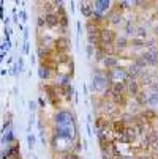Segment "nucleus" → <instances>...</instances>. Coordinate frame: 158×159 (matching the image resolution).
Instances as JSON below:
<instances>
[{
    "mask_svg": "<svg viewBox=\"0 0 158 159\" xmlns=\"http://www.w3.org/2000/svg\"><path fill=\"white\" fill-rule=\"evenodd\" d=\"M55 125L57 126H70V125H74V117L68 110H60L55 113Z\"/></svg>",
    "mask_w": 158,
    "mask_h": 159,
    "instance_id": "nucleus-1",
    "label": "nucleus"
},
{
    "mask_svg": "<svg viewBox=\"0 0 158 159\" xmlns=\"http://www.w3.org/2000/svg\"><path fill=\"white\" fill-rule=\"evenodd\" d=\"M54 137L59 139H66V140H71L74 137V129L71 126H55L54 129Z\"/></svg>",
    "mask_w": 158,
    "mask_h": 159,
    "instance_id": "nucleus-2",
    "label": "nucleus"
},
{
    "mask_svg": "<svg viewBox=\"0 0 158 159\" xmlns=\"http://www.w3.org/2000/svg\"><path fill=\"white\" fill-rule=\"evenodd\" d=\"M111 84H108L104 74H95L92 79V90L93 92H103V90L109 88Z\"/></svg>",
    "mask_w": 158,
    "mask_h": 159,
    "instance_id": "nucleus-3",
    "label": "nucleus"
},
{
    "mask_svg": "<svg viewBox=\"0 0 158 159\" xmlns=\"http://www.w3.org/2000/svg\"><path fill=\"white\" fill-rule=\"evenodd\" d=\"M117 35L111 29H100V44H112L116 41Z\"/></svg>",
    "mask_w": 158,
    "mask_h": 159,
    "instance_id": "nucleus-4",
    "label": "nucleus"
},
{
    "mask_svg": "<svg viewBox=\"0 0 158 159\" xmlns=\"http://www.w3.org/2000/svg\"><path fill=\"white\" fill-rule=\"evenodd\" d=\"M54 48H55L57 54H66V51L70 49V39L66 36H59L54 41Z\"/></svg>",
    "mask_w": 158,
    "mask_h": 159,
    "instance_id": "nucleus-5",
    "label": "nucleus"
},
{
    "mask_svg": "<svg viewBox=\"0 0 158 159\" xmlns=\"http://www.w3.org/2000/svg\"><path fill=\"white\" fill-rule=\"evenodd\" d=\"M136 131H134V128H127L125 129V132H122V134H119L117 137H119V140L122 142V143H133V140L136 139Z\"/></svg>",
    "mask_w": 158,
    "mask_h": 159,
    "instance_id": "nucleus-6",
    "label": "nucleus"
},
{
    "mask_svg": "<svg viewBox=\"0 0 158 159\" xmlns=\"http://www.w3.org/2000/svg\"><path fill=\"white\" fill-rule=\"evenodd\" d=\"M141 57H142V60L146 61V65L155 66V65L158 63V52H156V49L147 51V52H144V54H142Z\"/></svg>",
    "mask_w": 158,
    "mask_h": 159,
    "instance_id": "nucleus-7",
    "label": "nucleus"
},
{
    "mask_svg": "<svg viewBox=\"0 0 158 159\" xmlns=\"http://www.w3.org/2000/svg\"><path fill=\"white\" fill-rule=\"evenodd\" d=\"M93 7V11H97V13H100V14H103L106 10H109V7H111V2L109 0H97V2H93L92 3Z\"/></svg>",
    "mask_w": 158,
    "mask_h": 159,
    "instance_id": "nucleus-8",
    "label": "nucleus"
},
{
    "mask_svg": "<svg viewBox=\"0 0 158 159\" xmlns=\"http://www.w3.org/2000/svg\"><path fill=\"white\" fill-rule=\"evenodd\" d=\"M125 85H127V90H128V93H130L131 96H136V95L141 92V90H139V84L134 80V79H127Z\"/></svg>",
    "mask_w": 158,
    "mask_h": 159,
    "instance_id": "nucleus-9",
    "label": "nucleus"
},
{
    "mask_svg": "<svg viewBox=\"0 0 158 159\" xmlns=\"http://www.w3.org/2000/svg\"><path fill=\"white\" fill-rule=\"evenodd\" d=\"M141 117H142V118H146V120L142 121L144 125H146V121H147V123H152V121H155V120L158 118L156 112H155L153 109H146V110L141 113Z\"/></svg>",
    "mask_w": 158,
    "mask_h": 159,
    "instance_id": "nucleus-10",
    "label": "nucleus"
},
{
    "mask_svg": "<svg viewBox=\"0 0 158 159\" xmlns=\"http://www.w3.org/2000/svg\"><path fill=\"white\" fill-rule=\"evenodd\" d=\"M44 25L48 27H57L59 25V17L55 13H51V14H46L44 16Z\"/></svg>",
    "mask_w": 158,
    "mask_h": 159,
    "instance_id": "nucleus-11",
    "label": "nucleus"
},
{
    "mask_svg": "<svg viewBox=\"0 0 158 159\" xmlns=\"http://www.w3.org/2000/svg\"><path fill=\"white\" fill-rule=\"evenodd\" d=\"M103 65L108 68V70H114V68H117V65H119V60L116 57H112V55H106L103 58Z\"/></svg>",
    "mask_w": 158,
    "mask_h": 159,
    "instance_id": "nucleus-12",
    "label": "nucleus"
},
{
    "mask_svg": "<svg viewBox=\"0 0 158 159\" xmlns=\"http://www.w3.org/2000/svg\"><path fill=\"white\" fill-rule=\"evenodd\" d=\"M16 154H19V147L17 145H8V148L3 151V157H14Z\"/></svg>",
    "mask_w": 158,
    "mask_h": 159,
    "instance_id": "nucleus-13",
    "label": "nucleus"
},
{
    "mask_svg": "<svg viewBox=\"0 0 158 159\" xmlns=\"http://www.w3.org/2000/svg\"><path fill=\"white\" fill-rule=\"evenodd\" d=\"M122 20H123V16H122V13H119V11L109 14V22H111V24L119 25V24H122Z\"/></svg>",
    "mask_w": 158,
    "mask_h": 159,
    "instance_id": "nucleus-14",
    "label": "nucleus"
},
{
    "mask_svg": "<svg viewBox=\"0 0 158 159\" xmlns=\"http://www.w3.org/2000/svg\"><path fill=\"white\" fill-rule=\"evenodd\" d=\"M127 74H128V79H134L136 76H139V74H141V70H139V68H138L136 65H131V66H128Z\"/></svg>",
    "mask_w": 158,
    "mask_h": 159,
    "instance_id": "nucleus-15",
    "label": "nucleus"
},
{
    "mask_svg": "<svg viewBox=\"0 0 158 159\" xmlns=\"http://www.w3.org/2000/svg\"><path fill=\"white\" fill-rule=\"evenodd\" d=\"M38 76L41 77V79H51V68H48V66H40V70H38Z\"/></svg>",
    "mask_w": 158,
    "mask_h": 159,
    "instance_id": "nucleus-16",
    "label": "nucleus"
},
{
    "mask_svg": "<svg viewBox=\"0 0 158 159\" xmlns=\"http://www.w3.org/2000/svg\"><path fill=\"white\" fill-rule=\"evenodd\" d=\"M95 126H97V131L108 129V126H109V120H106L104 117H100V118H97V121H95Z\"/></svg>",
    "mask_w": 158,
    "mask_h": 159,
    "instance_id": "nucleus-17",
    "label": "nucleus"
},
{
    "mask_svg": "<svg viewBox=\"0 0 158 159\" xmlns=\"http://www.w3.org/2000/svg\"><path fill=\"white\" fill-rule=\"evenodd\" d=\"M81 13H82L85 17H92V13H93L92 3H81Z\"/></svg>",
    "mask_w": 158,
    "mask_h": 159,
    "instance_id": "nucleus-18",
    "label": "nucleus"
},
{
    "mask_svg": "<svg viewBox=\"0 0 158 159\" xmlns=\"http://www.w3.org/2000/svg\"><path fill=\"white\" fill-rule=\"evenodd\" d=\"M112 126H114V132H117V135L125 132V129H127V125L122 120H116L114 123H112Z\"/></svg>",
    "mask_w": 158,
    "mask_h": 159,
    "instance_id": "nucleus-19",
    "label": "nucleus"
},
{
    "mask_svg": "<svg viewBox=\"0 0 158 159\" xmlns=\"http://www.w3.org/2000/svg\"><path fill=\"white\" fill-rule=\"evenodd\" d=\"M116 49L117 51H123V49H127V46H128V41H127V38L125 36H122V38H116Z\"/></svg>",
    "mask_w": 158,
    "mask_h": 159,
    "instance_id": "nucleus-20",
    "label": "nucleus"
},
{
    "mask_svg": "<svg viewBox=\"0 0 158 159\" xmlns=\"http://www.w3.org/2000/svg\"><path fill=\"white\" fill-rule=\"evenodd\" d=\"M111 96H112V101H114V104H117V106H125V104H127L125 95H111Z\"/></svg>",
    "mask_w": 158,
    "mask_h": 159,
    "instance_id": "nucleus-21",
    "label": "nucleus"
},
{
    "mask_svg": "<svg viewBox=\"0 0 158 159\" xmlns=\"http://www.w3.org/2000/svg\"><path fill=\"white\" fill-rule=\"evenodd\" d=\"M156 104H158V93H150V95L147 96V106L155 107Z\"/></svg>",
    "mask_w": 158,
    "mask_h": 159,
    "instance_id": "nucleus-22",
    "label": "nucleus"
},
{
    "mask_svg": "<svg viewBox=\"0 0 158 159\" xmlns=\"http://www.w3.org/2000/svg\"><path fill=\"white\" fill-rule=\"evenodd\" d=\"M134 98H136V101H138V104H139V106H147V96H146V93H144V92H139Z\"/></svg>",
    "mask_w": 158,
    "mask_h": 159,
    "instance_id": "nucleus-23",
    "label": "nucleus"
},
{
    "mask_svg": "<svg viewBox=\"0 0 158 159\" xmlns=\"http://www.w3.org/2000/svg\"><path fill=\"white\" fill-rule=\"evenodd\" d=\"M55 61L57 63H68V61H71V58L68 54H59V57H55Z\"/></svg>",
    "mask_w": 158,
    "mask_h": 159,
    "instance_id": "nucleus-24",
    "label": "nucleus"
},
{
    "mask_svg": "<svg viewBox=\"0 0 158 159\" xmlns=\"http://www.w3.org/2000/svg\"><path fill=\"white\" fill-rule=\"evenodd\" d=\"M136 32H138L136 35H138V38H139V39L147 38V29H146V27H138V29H136Z\"/></svg>",
    "mask_w": 158,
    "mask_h": 159,
    "instance_id": "nucleus-25",
    "label": "nucleus"
},
{
    "mask_svg": "<svg viewBox=\"0 0 158 159\" xmlns=\"http://www.w3.org/2000/svg\"><path fill=\"white\" fill-rule=\"evenodd\" d=\"M104 57H106V54L103 52V49H101L100 46H98V48H95V58L103 61V58H104Z\"/></svg>",
    "mask_w": 158,
    "mask_h": 159,
    "instance_id": "nucleus-26",
    "label": "nucleus"
},
{
    "mask_svg": "<svg viewBox=\"0 0 158 159\" xmlns=\"http://www.w3.org/2000/svg\"><path fill=\"white\" fill-rule=\"evenodd\" d=\"M131 46H133V48H136V49H139V48H144V39L134 38V39L131 41Z\"/></svg>",
    "mask_w": 158,
    "mask_h": 159,
    "instance_id": "nucleus-27",
    "label": "nucleus"
},
{
    "mask_svg": "<svg viewBox=\"0 0 158 159\" xmlns=\"http://www.w3.org/2000/svg\"><path fill=\"white\" fill-rule=\"evenodd\" d=\"M125 30H127V33H128V35H136V27L133 25V22H128Z\"/></svg>",
    "mask_w": 158,
    "mask_h": 159,
    "instance_id": "nucleus-28",
    "label": "nucleus"
},
{
    "mask_svg": "<svg viewBox=\"0 0 158 159\" xmlns=\"http://www.w3.org/2000/svg\"><path fill=\"white\" fill-rule=\"evenodd\" d=\"M13 139H14V135H13V131L10 129V131H8V134L3 137V142H5V143H10V142H13Z\"/></svg>",
    "mask_w": 158,
    "mask_h": 159,
    "instance_id": "nucleus-29",
    "label": "nucleus"
},
{
    "mask_svg": "<svg viewBox=\"0 0 158 159\" xmlns=\"http://www.w3.org/2000/svg\"><path fill=\"white\" fill-rule=\"evenodd\" d=\"M27 142H29V148L32 150V148L35 147V135H32V134L27 135Z\"/></svg>",
    "mask_w": 158,
    "mask_h": 159,
    "instance_id": "nucleus-30",
    "label": "nucleus"
},
{
    "mask_svg": "<svg viewBox=\"0 0 158 159\" xmlns=\"http://www.w3.org/2000/svg\"><path fill=\"white\" fill-rule=\"evenodd\" d=\"M29 107H30L32 112H35V110H36V102H35V101H30V102H29Z\"/></svg>",
    "mask_w": 158,
    "mask_h": 159,
    "instance_id": "nucleus-31",
    "label": "nucleus"
},
{
    "mask_svg": "<svg viewBox=\"0 0 158 159\" xmlns=\"http://www.w3.org/2000/svg\"><path fill=\"white\" fill-rule=\"evenodd\" d=\"M87 54H89V57H92V55H93V48L90 46V44L87 46Z\"/></svg>",
    "mask_w": 158,
    "mask_h": 159,
    "instance_id": "nucleus-32",
    "label": "nucleus"
},
{
    "mask_svg": "<svg viewBox=\"0 0 158 159\" xmlns=\"http://www.w3.org/2000/svg\"><path fill=\"white\" fill-rule=\"evenodd\" d=\"M22 68H24V60H22V58H19V63H17V70H19V71H22Z\"/></svg>",
    "mask_w": 158,
    "mask_h": 159,
    "instance_id": "nucleus-33",
    "label": "nucleus"
},
{
    "mask_svg": "<svg viewBox=\"0 0 158 159\" xmlns=\"http://www.w3.org/2000/svg\"><path fill=\"white\" fill-rule=\"evenodd\" d=\"M128 5H131L130 2H119V7H122V8H128Z\"/></svg>",
    "mask_w": 158,
    "mask_h": 159,
    "instance_id": "nucleus-34",
    "label": "nucleus"
},
{
    "mask_svg": "<svg viewBox=\"0 0 158 159\" xmlns=\"http://www.w3.org/2000/svg\"><path fill=\"white\" fill-rule=\"evenodd\" d=\"M38 25H40V27L44 25V17H38Z\"/></svg>",
    "mask_w": 158,
    "mask_h": 159,
    "instance_id": "nucleus-35",
    "label": "nucleus"
},
{
    "mask_svg": "<svg viewBox=\"0 0 158 159\" xmlns=\"http://www.w3.org/2000/svg\"><path fill=\"white\" fill-rule=\"evenodd\" d=\"M24 52H26V54L29 52V43H26V44H24Z\"/></svg>",
    "mask_w": 158,
    "mask_h": 159,
    "instance_id": "nucleus-36",
    "label": "nucleus"
},
{
    "mask_svg": "<svg viewBox=\"0 0 158 159\" xmlns=\"http://www.w3.org/2000/svg\"><path fill=\"white\" fill-rule=\"evenodd\" d=\"M153 32H155V35L158 36V24H155V27H153Z\"/></svg>",
    "mask_w": 158,
    "mask_h": 159,
    "instance_id": "nucleus-37",
    "label": "nucleus"
},
{
    "mask_svg": "<svg viewBox=\"0 0 158 159\" xmlns=\"http://www.w3.org/2000/svg\"><path fill=\"white\" fill-rule=\"evenodd\" d=\"M122 159H133V157H131V156H123Z\"/></svg>",
    "mask_w": 158,
    "mask_h": 159,
    "instance_id": "nucleus-38",
    "label": "nucleus"
},
{
    "mask_svg": "<svg viewBox=\"0 0 158 159\" xmlns=\"http://www.w3.org/2000/svg\"><path fill=\"white\" fill-rule=\"evenodd\" d=\"M155 148H156V150H158V142H156V143H155Z\"/></svg>",
    "mask_w": 158,
    "mask_h": 159,
    "instance_id": "nucleus-39",
    "label": "nucleus"
},
{
    "mask_svg": "<svg viewBox=\"0 0 158 159\" xmlns=\"http://www.w3.org/2000/svg\"><path fill=\"white\" fill-rule=\"evenodd\" d=\"M156 5H158V3H156Z\"/></svg>",
    "mask_w": 158,
    "mask_h": 159,
    "instance_id": "nucleus-40",
    "label": "nucleus"
},
{
    "mask_svg": "<svg viewBox=\"0 0 158 159\" xmlns=\"http://www.w3.org/2000/svg\"><path fill=\"white\" fill-rule=\"evenodd\" d=\"M156 120H158V118H156Z\"/></svg>",
    "mask_w": 158,
    "mask_h": 159,
    "instance_id": "nucleus-41",
    "label": "nucleus"
}]
</instances>
